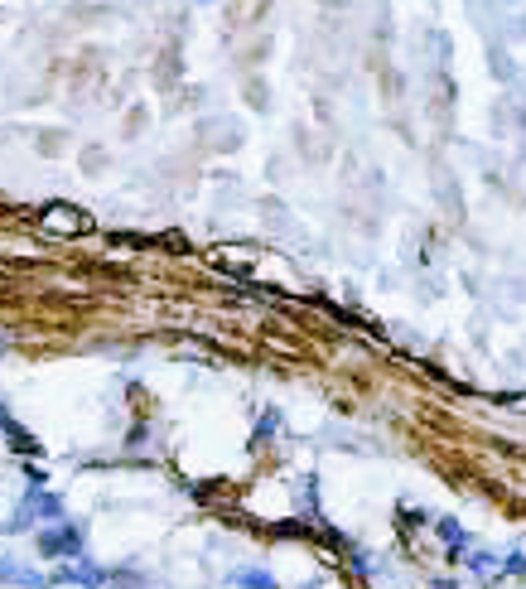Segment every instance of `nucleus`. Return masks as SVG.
<instances>
[{"label": "nucleus", "mask_w": 526, "mask_h": 589, "mask_svg": "<svg viewBox=\"0 0 526 589\" xmlns=\"http://www.w3.org/2000/svg\"><path fill=\"white\" fill-rule=\"evenodd\" d=\"M44 227H49V232H87V218L78 208H63V203H58V208L44 213Z\"/></svg>", "instance_id": "nucleus-1"}]
</instances>
